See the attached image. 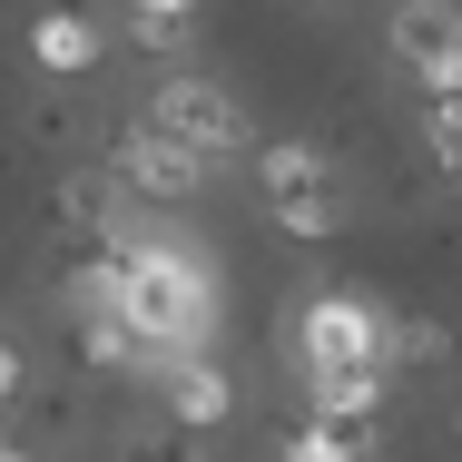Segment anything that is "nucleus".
<instances>
[{
	"mask_svg": "<svg viewBox=\"0 0 462 462\" xmlns=\"http://www.w3.org/2000/svg\"><path fill=\"white\" fill-rule=\"evenodd\" d=\"M108 325L138 345V365L207 355V335H217V276H207L187 246L128 236V256H118V285H108Z\"/></svg>",
	"mask_w": 462,
	"mask_h": 462,
	"instance_id": "nucleus-1",
	"label": "nucleus"
},
{
	"mask_svg": "<svg viewBox=\"0 0 462 462\" xmlns=\"http://www.w3.org/2000/svg\"><path fill=\"white\" fill-rule=\"evenodd\" d=\"M285 355H295L305 383H325V374H393V325H383L374 295L315 285V295L295 305V325H285Z\"/></svg>",
	"mask_w": 462,
	"mask_h": 462,
	"instance_id": "nucleus-2",
	"label": "nucleus"
},
{
	"mask_svg": "<svg viewBox=\"0 0 462 462\" xmlns=\"http://www.w3.org/2000/svg\"><path fill=\"white\" fill-rule=\"evenodd\" d=\"M256 207H266L276 236L325 246V236L345 226V168H335V148H315V138H266V148H256Z\"/></svg>",
	"mask_w": 462,
	"mask_h": 462,
	"instance_id": "nucleus-3",
	"label": "nucleus"
},
{
	"mask_svg": "<svg viewBox=\"0 0 462 462\" xmlns=\"http://www.w3.org/2000/svg\"><path fill=\"white\" fill-rule=\"evenodd\" d=\"M138 128L168 138V148L197 158V168H217V158L246 148V108H236V89H217V79H197V69H168V79L148 89V108H138Z\"/></svg>",
	"mask_w": 462,
	"mask_h": 462,
	"instance_id": "nucleus-4",
	"label": "nucleus"
},
{
	"mask_svg": "<svg viewBox=\"0 0 462 462\" xmlns=\"http://www.w3.org/2000/svg\"><path fill=\"white\" fill-rule=\"evenodd\" d=\"M108 187H118V197H138V207H187V197L207 187V168L178 158L168 138H148V128L128 118V128H118V148H108Z\"/></svg>",
	"mask_w": 462,
	"mask_h": 462,
	"instance_id": "nucleus-5",
	"label": "nucleus"
},
{
	"mask_svg": "<svg viewBox=\"0 0 462 462\" xmlns=\"http://www.w3.org/2000/svg\"><path fill=\"white\" fill-rule=\"evenodd\" d=\"M383 40H393V60L423 79V98H453V89H462V20L443 10V0L393 10V20H383Z\"/></svg>",
	"mask_w": 462,
	"mask_h": 462,
	"instance_id": "nucleus-6",
	"label": "nucleus"
},
{
	"mask_svg": "<svg viewBox=\"0 0 462 462\" xmlns=\"http://www.w3.org/2000/svg\"><path fill=\"white\" fill-rule=\"evenodd\" d=\"M20 50H30V69H50V79H79L108 60V20L98 10H40L30 30H20Z\"/></svg>",
	"mask_w": 462,
	"mask_h": 462,
	"instance_id": "nucleus-7",
	"label": "nucleus"
},
{
	"mask_svg": "<svg viewBox=\"0 0 462 462\" xmlns=\"http://www.w3.org/2000/svg\"><path fill=\"white\" fill-rule=\"evenodd\" d=\"M158 393H168V423H187V433H226L236 423V383H226V365H207V355L158 365Z\"/></svg>",
	"mask_w": 462,
	"mask_h": 462,
	"instance_id": "nucleus-8",
	"label": "nucleus"
},
{
	"mask_svg": "<svg viewBox=\"0 0 462 462\" xmlns=\"http://www.w3.org/2000/svg\"><path fill=\"white\" fill-rule=\"evenodd\" d=\"M383 383H393V374H325V383H305V423L374 443V423H383Z\"/></svg>",
	"mask_w": 462,
	"mask_h": 462,
	"instance_id": "nucleus-9",
	"label": "nucleus"
},
{
	"mask_svg": "<svg viewBox=\"0 0 462 462\" xmlns=\"http://www.w3.org/2000/svg\"><path fill=\"white\" fill-rule=\"evenodd\" d=\"M50 217H60V236H69V246L128 236V226H118V187L98 178V168H69V178H60V197H50Z\"/></svg>",
	"mask_w": 462,
	"mask_h": 462,
	"instance_id": "nucleus-10",
	"label": "nucleus"
},
{
	"mask_svg": "<svg viewBox=\"0 0 462 462\" xmlns=\"http://www.w3.org/2000/svg\"><path fill=\"white\" fill-rule=\"evenodd\" d=\"M108 40H138L148 60H187V50H197V10H187V0H138V10L108 20Z\"/></svg>",
	"mask_w": 462,
	"mask_h": 462,
	"instance_id": "nucleus-11",
	"label": "nucleus"
},
{
	"mask_svg": "<svg viewBox=\"0 0 462 462\" xmlns=\"http://www.w3.org/2000/svg\"><path fill=\"white\" fill-rule=\"evenodd\" d=\"M374 443H355V433H325V423H295L276 443V462H365Z\"/></svg>",
	"mask_w": 462,
	"mask_h": 462,
	"instance_id": "nucleus-12",
	"label": "nucleus"
},
{
	"mask_svg": "<svg viewBox=\"0 0 462 462\" xmlns=\"http://www.w3.org/2000/svg\"><path fill=\"white\" fill-rule=\"evenodd\" d=\"M69 345H79V365H138V345H128L108 315H79V335H69Z\"/></svg>",
	"mask_w": 462,
	"mask_h": 462,
	"instance_id": "nucleus-13",
	"label": "nucleus"
},
{
	"mask_svg": "<svg viewBox=\"0 0 462 462\" xmlns=\"http://www.w3.org/2000/svg\"><path fill=\"white\" fill-rule=\"evenodd\" d=\"M423 148L453 168V148H462V108H453V98H423Z\"/></svg>",
	"mask_w": 462,
	"mask_h": 462,
	"instance_id": "nucleus-14",
	"label": "nucleus"
},
{
	"mask_svg": "<svg viewBox=\"0 0 462 462\" xmlns=\"http://www.w3.org/2000/svg\"><path fill=\"white\" fill-rule=\"evenodd\" d=\"M20 383H30V365H20V335H0V403H20Z\"/></svg>",
	"mask_w": 462,
	"mask_h": 462,
	"instance_id": "nucleus-15",
	"label": "nucleus"
},
{
	"mask_svg": "<svg viewBox=\"0 0 462 462\" xmlns=\"http://www.w3.org/2000/svg\"><path fill=\"white\" fill-rule=\"evenodd\" d=\"M0 462H40V453H30V443H10V433H0Z\"/></svg>",
	"mask_w": 462,
	"mask_h": 462,
	"instance_id": "nucleus-16",
	"label": "nucleus"
}]
</instances>
